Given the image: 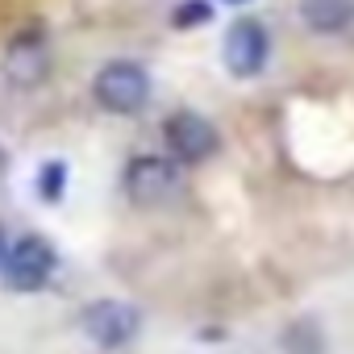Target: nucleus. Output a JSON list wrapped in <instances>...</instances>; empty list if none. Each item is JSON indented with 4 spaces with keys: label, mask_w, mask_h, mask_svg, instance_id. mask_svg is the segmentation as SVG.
<instances>
[{
    "label": "nucleus",
    "mask_w": 354,
    "mask_h": 354,
    "mask_svg": "<svg viewBox=\"0 0 354 354\" xmlns=\"http://www.w3.org/2000/svg\"><path fill=\"white\" fill-rule=\"evenodd\" d=\"M121 188L133 205L142 209H162L184 196V167L171 154H133L125 162Z\"/></svg>",
    "instance_id": "nucleus-1"
},
{
    "label": "nucleus",
    "mask_w": 354,
    "mask_h": 354,
    "mask_svg": "<svg viewBox=\"0 0 354 354\" xmlns=\"http://www.w3.org/2000/svg\"><path fill=\"white\" fill-rule=\"evenodd\" d=\"M92 100L113 117H138L150 104V75L133 59H113L92 80Z\"/></svg>",
    "instance_id": "nucleus-2"
},
{
    "label": "nucleus",
    "mask_w": 354,
    "mask_h": 354,
    "mask_svg": "<svg viewBox=\"0 0 354 354\" xmlns=\"http://www.w3.org/2000/svg\"><path fill=\"white\" fill-rule=\"evenodd\" d=\"M55 267H59V254L46 238L38 234H26L9 246V259L5 267H0V283H5L9 292H42L50 279H55Z\"/></svg>",
    "instance_id": "nucleus-3"
},
{
    "label": "nucleus",
    "mask_w": 354,
    "mask_h": 354,
    "mask_svg": "<svg viewBox=\"0 0 354 354\" xmlns=\"http://www.w3.org/2000/svg\"><path fill=\"white\" fill-rule=\"evenodd\" d=\"M80 333L100 350H117V346H129L142 333V313L129 300L100 296L80 313Z\"/></svg>",
    "instance_id": "nucleus-4"
},
{
    "label": "nucleus",
    "mask_w": 354,
    "mask_h": 354,
    "mask_svg": "<svg viewBox=\"0 0 354 354\" xmlns=\"http://www.w3.org/2000/svg\"><path fill=\"white\" fill-rule=\"evenodd\" d=\"M162 142H167V154L180 167H196L217 154V125L196 109H175L162 121Z\"/></svg>",
    "instance_id": "nucleus-5"
},
{
    "label": "nucleus",
    "mask_w": 354,
    "mask_h": 354,
    "mask_svg": "<svg viewBox=\"0 0 354 354\" xmlns=\"http://www.w3.org/2000/svg\"><path fill=\"white\" fill-rule=\"evenodd\" d=\"M0 71H5L9 88L17 92H34L46 84L50 75V42L42 30H21L9 38L5 55H0Z\"/></svg>",
    "instance_id": "nucleus-6"
},
{
    "label": "nucleus",
    "mask_w": 354,
    "mask_h": 354,
    "mask_svg": "<svg viewBox=\"0 0 354 354\" xmlns=\"http://www.w3.org/2000/svg\"><path fill=\"white\" fill-rule=\"evenodd\" d=\"M221 59H225V71L234 80H254L267 67V59H271V34H267V26L259 17H238L225 30Z\"/></svg>",
    "instance_id": "nucleus-7"
},
{
    "label": "nucleus",
    "mask_w": 354,
    "mask_h": 354,
    "mask_svg": "<svg viewBox=\"0 0 354 354\" xmlns=\"http://www.w3.org/2000/svg\"><path fill=\"white\" fill-rule=\"evenodd\" d=\"M300 21L308 34L333 38L342 30H350L354 21V0H300Z\"/></svg>",
    "instance_id": "nucleus-8"
},
{
    "label": "nucleus",
    "mask_w": 354,
    "mask_h": 354,
    "mask_svg": "<svg viewBox=\"0 0 354 354\" xmlns=\"http://www.w3.org/2000/svg\"><path fill=\"white\" fill-rule=\"evenodd\" d=\"M63 192H67V162H63V158L42 162V171H38V201L59 205V201H63Z\"/></svg>",
    "instance_id": "nucleus-9"
},
{
    "label": "nucleus",
    "mask_w": 354,
    "mask_h": 354,
    "mask_svg": "<svg viewBox=\"0 0 354 354\" xmlns=\"http://www.w3.org/2000/svg\"><path fill=\"white\" fill-rule=\"evenodd\" d=\"M283 350L288 354H321V329L313 321H296L283 333Z\"/></svg>",
    "instance_id": "nucleus-10"
},
{
    "label": "nucleus",
    "mask_w": 354,
    "mask_h": 354,
    "mask_svg": "<svg viewBox=\"0 0 354 354\" xmlns=\"http://www.w3.org/2000/svg\"><path fill=\"white\" fill-rule=\"evenodd\" d=\"M201 21H209V5H205V0H188V5H180L171 13V26H180V30L201 26Z\"/></svg>",
    "instance_id": "nucleus-11"
},
{
    "label": "nucleus",
    "mask_w": 354,
    "mask_h": 354,
    "mask_svg": "<svg viewBox=\"0 0 354 354\" xmlns=\"http://www.w3.org/2000/svg\"><path fill=\"white\" fill-rule=\"evenodd\" d=\"M5 259H9V242H5V230H0V267H5Z\"/></svg>",
    "instance_id": "nucleus-12"
},
{
    "label": "nucleus",
    "mask_w": 354,
    "mask_h": 354,
    "mask_svg": "<svg viewBox=\"0 0 354 354\" xmlns=\"http://www.w3.org/2000/svg\"><path fill=\"white\" fill-rule=\"evenodd\" d=\"M225 5H246V0H225Z\"/></svg>",
    "instance_id": "nucleus-13"
}]
</instances>
